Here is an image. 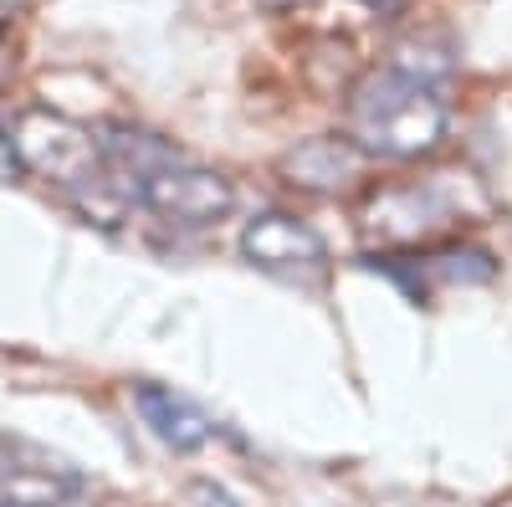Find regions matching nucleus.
<instances>
[{
  "label": "nucleus",
  "mask_w": 512,
  "mask_h": 507,
  "mask_svg": "<svg viewBox=\"0 0 512 507\" xmlns=\"http://www.w3.org/2000/svg\"><path fill=\"white\" fill-rule=\"evenodd\" d=\"M241 257L267 272L277 282H292V287H318L328 272H333V257H328V241L297 216V210H256L241 226Z\"/></svg>",
  "instance_id": "39448f33"
},
{
  "label": "nucleus",
  "mask_w": 512,
  "mask_h": 507,
  "mask_svg": "<svg viewBox=\"0 0 512 507\" xmlns=\"http://www.w3.org/2000/svg\"><path fill=\"white\" fill-rule=\"evenodd\" d=\"M364 169H369V159L344 134H318V139H303L297 149L282 154L287 185L308 190V195H344L349 185L364 180Z\"/></svg>",
  "instance_id": "0eeeda50"
},
{
  "label": "nucleus",
  "mask_w": 512,
  "mask_h": 507,
  "mask_svg": "<svg viewBox=\"0 0 512 507\" xmlns=\"http://www.w3.org/2000/svg\"><path fill=\"white\" fill-rule=\"evenodd\" d=\"M134 410H139V420L149 426V436L164 446V451H175V456H195V451H210L221 436H226V426L210 410H200L190 395H180V390H169V385H134Z\"/></svg>",
  "instance_id": "423d86ee"
},
{
  "label": "nucleus",
  "mask_w": 512,
  "mask_h": 507,
  "mask_svg": "<svg viewBox=\"0 0 512 507\" xmlns=\"http://www.w3.org/2000/svg\"><path fill=\"white\" fill-rule=\"evenodd\" d=\"M185 497H190L195 507H241V502H236V497H231L221 482H210V477H195V482L185 487Z\"/></svg>",
  "instance_id": "1a4fd4ad"
},
{
  "label": "nucleus",
  "mask_w": 512,
  "mask_h": 507,
  "mask_svg": "<svg viewBox=\"0 0 512 507\" xmlns=\"http://www.w3.org/2000/svg\"><path fill=\"white\" fill-rule=\"evenodd\" d=\"M451 134V103L415 67H374L354 82L344 108V139L369 164H415L431 159Z\"/></svg>",
  "instance_id": "f257e3e1"
},
{
  "label": "nucleus",
  "mask_w": 512,
  "mask_h": 507,
  "mask_svg": "<svg viewBox=\"0 0 512 507\" xmlns=\"http://www.w3.org/2000/svg\"><path fill=\"white\" fill-rule=\"evenodd\" d=\"M6 77H11V57H6V47H0V93H6ZM6 123H11V118H0V180L21 175V169H16V154H11V134H6Z\"/></svg>",
  "instance_id": "6e6552de"
},
{
  "label": "nucleus",
  "mask_w": 512,
  "mask_h": 507,
  "mask_svg": "<svg viewBox=\"0 0 512 507\" xmlns=\"http://www.w3.org/2000/svg\"><path fill=\"white\" fill-rule=\"evenodd\" d=\"M134 205L149 210L154 221L164 226H185V231H200V226H216L236 210V180L221 175L210 164H195V159H169L159 164L149 180H139L134 190Z\"/></svg>",
  "instance_id": "20e7f679"
},
{
  "label": "nucleus",
  "mask_w": 512,
  "mask_h": 507,
  "mask_svg": "<svg viewBox=\"0 0 512 507\" xmlns=\"http://www.w3.org/2000/svg\"><path fill=\"white\" fill-rule=\"evenodd\" d=\"M461 221H466L461 180H451V175L410 180V185H384V190H369V200L359 205V231L379 251L431 246V241H441Z\"/></svg>",
  "instance_id": "7ed1b4c3"
},
{
  "label": "nucleus",
  "mask_w": 512,
  "mask_h": 507,
  "mask_svg": "<svg viewBox=\"0 0 512 507\" xmlns=\"http://www.w3.org/2000/svg\"><path fill=\"white\" fill-rule=\"evenodd\" d=\"M26 11V0H0V36H6L11 31V21Z\"/></svg>",
  "instance_id": "9d476101"
},
{
  "label": "nucleus",
  "mask_w": 512,
  "mask_h": 507,
  "mask_svg": "<svg viewBox=\"0 0 512 507\" xmlns=\"http://www.w3.org/2000/svg\"><path fill=\"white\" fill-rule=\"evenodd\" d=\"M267 11H297V6H313V0H262Z\"/></svg>",
  "instance_id": "9b49d317"
},
{
  "label": "nucleus",
  "mask_w": 512,
  "mask_h": 507,
  "mask_svg": "<svg viewBox=\"0 0 512 507\" xmlns=\"http://www.w3.org/2000/svg\"><path fill=\"white\" fill-rule=\"evenodd\" d=\"M6 134H11V154H16L21 175L72 195L82 210H98L103 221L128 210V200L108 185L103 144H98L93 123H82L62 108H47V103H26L6 123Z\"/></svg>",
  "instance_id": "f03ea898"
},
{
  "label": "nucleus",
  "mask_w": 512,
  "mask_h": 507,
  "mask_svg": "<svg viewBox=\"0 0 512 507\" xmlns=\"http://www.w3.org/2000/svg\"><path fill=\"white\" fill-rule=\"evenodd\" d=\"M369 6H400V0H369Z\"/></svg>",
  "instance_id": "f8f14e48"
}]
</instances>
